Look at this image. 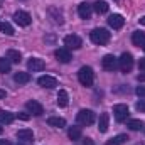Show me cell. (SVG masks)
<instances>
[{
  "mask_svg": "<svg viewBox=\"0 0 145 145\" xmlns=\"http://www.w3.org/2000/svg\"><path fill=\"white\" fill-rule=\"evenodd\" d=\"M78 79L83 86H91L93 81H95V72L89 66H83L79 71H78Z\"/></svg>",
  "mask_w": 145,
  "mask_h": 145,
  "instance_id": "cell-1",
  "label": "cell"
},
{
  "mask_svg": "<svg viewBox=\"0 0 145 145\" xmlns=\"http://www.w3.org/2000/svg\"><path fill=\"white\" fill-rule=\"evenodd\" d=\"M91 40L98 46H105L110 40V32L106 29H93L91 32Z\"/></svg>",
  "mask_w": 145,
  "mask_h": 145,
  "instance_id": "cell-2",
  "label": "cell"
},
{
  "mask_svg": "<svg viewBox=\"0 0 145 145\" xmlns=\"http://www.w3.org/2000/svg\"><path fill=\"white\" fill-rule=\"evenodd\" d=\"M76 120H78V123H79L81 127L93 125V123H95V113H93L91 110H79Z\"/></svg>",
  "mask_w": 145,
  "mask_h": 145,
  "instance_id": "cell-3",
  "label": "cell"
},
{
  "mask_svg": "<svg viewBox=\"0 0 145 145\" xmlns=\"http://www.w3.org/2000/svg\"><path fill=\"white\" fill-rule=\"evenodd\" d=\"M118 68L123 72H130L133 68V56L130 52H123L118 59Z\"/></svg>",
  "mask_w": 145,
  "mask_h": 145,
  "instance_id": "cell-4",
  "label": "cell"
},
{
  "mask_svg": "<svg viewBox=\"0 0 145 145\" xmlns=\"http://www.w3.org/2000/svg\"><path fill=\"white\" fill-rule=\"evenodd\" d=\"M113 115H115V120L116 121H125L127 118H128V106L127 105H115V108H113Z\"/></svg>",
  "mask_w": 145,
  "mask_h": 145,
  "instance_id": "cell-5",
  "label": "cell"
},
{
  "mask_svg": "<svg viewBox=\"0 0 145 145\" xmlns=\"http://www.w3.org/2000/svg\"><path fill=\"white\" fill-rule=\"evenodd\" d=\"M101 66L105 71H115L118 68V59L113 56V54H106L103 59H101Z\"/></svg>",
  "mask_w": 145,
  "mask_h": 145,
  "instance_id": "cell-6",
  "label": "cell"
},
{
  "mask_svg": "<svg viewBox=\"0 0 145 145\" xmlns=\"http://www.w3.org/2000/svg\"><path fill=\"white\" fill-rule=\"evenodd\" d=\"M64 46H66V49H79L83 46V40L76 34H69L64 37Z\"/></svg>",
  "mask_w": 145,
  "mask_h": 145,
  "instance_id": "cell-7",
  "label": "cell"
},
{
  "mask_svg": "<svg viewBox=\"0 0 145 145\" xmlns=\"http://www.w3.org/2000/svg\"><path fill=\"white\" fill-rule=\"evenodd\" d=\"M14 20H15L19 25H22V27H27V25H31V22H32L31 15H29L27 12H24V10L15 12V14H14Z\"/></svg>",
  "mask_w": 145,
  "mask_h": 145,
  "instance_id": "cell-8",
  "label": "cell"
},
{
  "mask_svg": "<svg viewBox=\"0 0 145 145\" xmlns=\"http://www.w3.org/2000/svg\"><path fill=\"white\" fill-rule=\"evenodd\" d=\"M25 108L27 111L31 113V115H34V116H40L42 113H44V108H42V105L36 101V100H31V101H27L25 103Z\"/></svg>",
  "mask_w": 145,
  "mask_h": 145,
  "instance_id": "cell-9",
  "label": "cell"
},
{
  "mask_svg": "<svg viewBox=\"0 0 145 145\" xmlns=\"http://www.w3.org/2000/svg\"><path fill=\"white\" fill-rule=\"evenodd\" d=\"M78 14H79V17H81V19H84V20L91 19V14H93V5H89V3H86V2L79 3V5H78Z\"/></svg>",
  "mask_w": 145,
  "mask_h": 145,
  "instance_id": "cell-10",
  "label": "cell"
},
{
  "mask_svg": "<svg viewBox=\"0 0 145 145\" xmlns=\"http://www.w3.org/2000/svg\"><path fill=\"white\" fill-rule=\"evenodd\" d=\"M37 83H39V86H42V88H47V89H52V88H56L57 86V79L56 78H52V76H40L39 79H37Z\"/></svg>",
  "mask_w": 145,
  "mask_h": 145,
  "instance_id": "cell-11",
  "label": "cell"
},
{
  "mask_svg": "<svg viewBox=\"0 0 145 145\" xmlns=\"http://www.w3.org/2000/svg\"><path fill=\"white\" fill-rule=\"evenodd\" d=\"M27 68H29V71H32V72L42 71V69L46 68V63H44L42 59H39V57H31L29 63H27Z\"/></svg>",
  "mask_w": 145,
  "mask_h": 145,
  "instance_id": "cell-12",
  "label": "cell"
},
{
  "mask_svg": "<svg viewBox=\"0 0 145 145\" xmlns=\"http://www.w3.org/2000/svg\"><path fill=\"white\" fill-rule=\"evenodd\" d=\"M54 56L57 57V61L59 63H69L72 59V56H71V52H69V49H66V47H63V49H57L56 52H54Z\"/></svg>",
  "mask_w": 145,
  "mask_h": 145,
  "instance_id": "cell-13",
  "label": "cell"
},
{
  "mask_svg": "<svg viewBox=\"0 0 145 145\" xmlns=\"http://www.w3.org/2000/svg\"><path fill=\"white\" fill-rule=\"evenodd\" d=\"M123 24H125V19H123L121 15H118V14H113L108 19V25L113 27V29H121Z\"/></svg>",
  "mask_w": 145,
  "mask_h": 145,
  "instance_id": "cell-14",
  "label": "cell"
},
{
  "mask_svg": "<svg viewBox=\"0 0 145 145\" xmlns=\"http://www.w3.org/2000/svg\"><path fill=\"white\" fill-rule=\"evenodd\" d=\"M108 123H110V115L108 113H101L100 115V121H98V130L101 133L108 132Z\"/></svg>",
  "mask_w": 145,
  "mask_h": 145,
  "instance_id": "cell-15",
  "label": "cell"
},
{
  "mask_svg": "<svg viewBox=\"0 0 145 145\" xmlns=\"http://www.w3.org/2000/svg\"><path fill=\"white\" fill-rule=\"evenodd\" d=\"M132 42H133V46H137V47H144L145 46V34L140 32V31H135V32L132 34Z\"/></svg>",
  "mask_w": 145,
  "mask_h": 145,
  "instance_id": "cell-16",
  "label": "cell"
},
{
  "mask_svg": "<svg viewBox=\"0 0 145 145\" xmlns=\"http://www.w3.org/2000/svg\"><path fill=\"white\" fill-rule=\"evenodd\" d=\"M17 138H19V140H24V142H31V140L34 138V133H32V130L24 128V130H19V132H17Z\"/></svg>",
  "mask_w": 145,
  "mask_h": 145,
  "instance_id": "cell-17",
  "label": "cell"
},
{
  "mask_svg": "<svg viewBox=\"0 0 145 145\" xmlns=\"http://www.w3.org/2000/svg\"><path fill=\"white\" fill-rule=\"evenodd\" d=\"M14 79H15V83H19V84H25V83H29L31 81V74L29 72H15L14 74Z\"/></svg>",
  "mask_w": 145,
  "mask_h": 145,
  "instance_id": "cell-18",
  "label": "cell"
},
{
  "mask_svg": "<svg viewBox=\"0 0 145 145\" xmlns=\"http://www.w3.org/2000/svg\"><path fill=\"white\" fill-rule=\"evenodd\" d=\"M57 105H59L61 108H66V106L69 105V96H68V93H66L64 89H61L59 95H57Z\"/></svg>",
  "mask_w": 145,
  "mask_h": 145,
  "instance_id": "cell-19",
  "label": "cell"
},
{
  "mask_svg": "<svg viewBox=\"0 0 145 145\" xmlns=\"http://www.w3.org/2000/svg\"><path fill=\"white\" fill-rule=\"evenodd\" d=\"M47 123H49L51 127H54V128H63V127H66V120H64V118H59V116H51V118L47 120Z\"/></svg>",
  "mask_w": 145,
  "mask_h": 145,
  "instance_id": "cell-20",
  "label": "cell"
},
{
  "mask_svg": "<svg viewBox=\"0 0 145 145\" xmlns=\"http://www.w3.org/2000/svg\"><path fill=\"white\" fill-rule=\"evenodd\" d=\"M14 120H15V115H14V113L0 110V123H5V125H8V123H12Z\"/></svg>",
  "mask_w": 145,
  "mask_h": 145,
  "instance_id": "cell-21",
  "label": "cell"
},
{
  "mask_svg": "<svg viewBox=\"0 0 145 145\" xmlns=\"http://www.w3.org/2000/svg\"><path fill=\"white\" fill-rule=\"evenodd\" d=\"M20 52L19 51H15V49H8L7 51V59L10 61V63H20Z\"/></svg>",
  "mask_w": 145,
  "mask_h": 145,
  "instance_id": "cell-22",
  "label": "cell"
},
{
  "mask_svg": "<svg viewBox=\"0 0 145 145\" xmlns=\"http://www.w3.org/2000/svg\"><path fill=\"white\" fill-rule=\"evenodd\" d=\"M127 140H128V137H127V135H116V137L110 138L108 142H106V145H123Z\"/></svg>",
  "mask_w": 145,
  "mask_h": 145,
  "instance_id": "cell-23",
  "label": "cell"
},
{
  "mask_svg": "<svg viewBox=\"0 0 145 145\" xmlns=\"http://www.w3.org/2000/svg\"><path fill=\"white\" fill-rule=\"evenodd\" d=\"M93 10H95L96 14H106V12H108V3H106V2H96V3L93 5Z\"/></svg>",
  "mask_w": 145,
  "mask_h": 145,
  "instance_id": "cell-24",
  "label": "cell"
},
{
  "mask_svg": "<svg viewBox=\"0 0 145 145\" xmlns=\"http://www.w3.org/2000/svg\"><path fill=\"white\" fill-rule=\"evenodd\" d=\"M10 68H12V63L7 59V57H0V72H10Z\"/></svg>",
  "mask_w": 145,
  "mask_h": 145,
  "instance_id": "cell-25",
  "label": "cell"
},
{
  "mask_svg": "<svg viewBox=\"0 0 145 145\" xmlns=\"http://www.w3.org/2000/svg\"><path fill=\"white\" fill-rule=\"evenodd\" d=\"M68 135H69L71 140H79V138H81V128H79V127H71V128L68 130Z\"/></svg>",
  "mask_w": 145,
  "mask_h": 145,
  "instance_id": "cell-26",
  "label": "cell"
},
{
  "mask_svg": "<svg viewBox=\"0 0 145 145\" xmlns=\"http://www.w3.org/2000/svg\"><path fill=\"white\" fill-rule=\"evenodd\" d=\"M49 14L54 17V22H56V24H63V22H64V19H63V14H61L57 8H54V7H52V8H49Z\"/></svg>",
  "mask_w": 145,
  "mask_h": 145,
  "instance_id": "cell-27",
  "label": "cell"
},
{
  "mask_svg": "<svg viewBox=\"0 0 145 145\" xmlns=\"http://www.w3.org/2000/svg\"><path fill=\"white\" fill-rule=\"evenodd\" d=\"M0 31H2L5 36H14V27H12L8 22H2V24H0Z\"/></svg>",
  "mask_w": 145,
  "mask_h": 145,
  "instance_id": "cell-28",
  "label": "cell"
},
{
  "mask_svg": "<svg viewBox=\"0 0 145 145\" xmlns=\"http://www.w3.org/2000/svg\"><path fill=\"white\" fill-rule=\"evenodd\" d=\"M128 128L133 130V132H138V130L144 128V123H142L140 120H130V121H128Z\"/></svg>",
  "mask_w": 145,
  "mask_h": 145,
  "instance_id": "cell-29",
  "label": "cell"
},
{
  "mask_svg": "<svg viewBox=\"0 0 145 145\" xmlns=\"http://www.w3.org/2000/svg\"><path fill=\"white\" fill-rule=\"evenodd\" d=\"M135 106H137V110H138V111H144V113H145V100L137 101V105H135Z\"/></svg>",
  "mask_w": 145,
  "mask_h": 145,
  "instance_id": "cell-30",
  "label": "cell"
},
{
  "mask_svg": "<svg viewBox=\"0 0 145 145\" xmlns=\"http://www.w3.org/2000/svg\"><path fill=\"white\" fill-rule=\"evenodd\" d=\"M135 93H137L138 96H142V98H145V86H138V88L135 89Z\"/></svg>",
  "mask_w": 145,
  "mask_h": 145,
  "instance_id": "cell-31",
  "label": "cell"
},
{
  "mask_svg": "<svg viewBox=\"0 0 145 145\" xmlns=\"http://www.w3.org/2000/svg\"><path fill=\"white\" fill-rule=\"evenodd\" d=\"M138 68L145 72V59H140V63H138Z\"/></svg>",
  "mask_w": 145,
  "mask_h": 145,
  "instance_id": "cell-32",
  "label": "cell"
},
{
  "mask_svg": "<svg viewBox=\"0 0 145 145\" xmlns=\"http://www.w3.org/2000/svg\"><path fill=\"white\" fill-rule=\"evenodd\" d=\"M19 118H22V120H29V115H27V113H19Z\"/></svg>",
  "mask_w": 145,
  "mask_h": 145,
  "instance_id": "cell-33",
  "label": "cell"
},
{
  "mask_svg": "<svg viewBox=\"0 0 145 145\" xmlns=\"http://www.w3.org/2000/svg\"><path fill=\"white\" fill-rule=\"evenodd\" d=\"M83 145H93V140L91 138H84L83 140Z\"/></svg>",
  "mask_w": 145,
  "mask_h": 145,
  "instance_id": "cell-34",
  "label": "cell"
},
{
  "mask_svg": "<svg viewBox=\"0 0 145 145\" xmlns=\"http://www.w3.org/2000/svg\"><path fill=\"white\" fill-rule=\"evenodd\" d=\"M138 81H145V72L144 74H138Z\"/></svg>",
  "mask_w": 145,
  "mask_h": 145,
  "instance_id": "cell-35",
  "label": "cell"
},
{
  "mask_svg": "<svg viewBox=\"0 0 145 145\" xmlns=\"http://www.w3.org/2000/svg\"><path fill=\"white\" fill-rule=\"evenodd\" d=\"M5 96H7V93L3 89H0V98H5Z\"/></svg>",
  "mask_w": 145,
  "mask_h": 145,
  "instance_id": "cell-36",
  "label": "cell"
},
{
  "mask_svg": "<svg viewBox=\"0 0 145 145\" xmlns=\"http://www.w3.org/2000/svg\"><path fill=\"white\" fill-rule=\"evenodd\" d=\"M0 145H10L8 140H0Z\"/></svg>",
  "mask_w": 145,
  "mask_h": 145,
  "instance_id": "cell-37",
  "label": "cell"
},
{
  "mask_svg": "<svg viewBox=\"0 0 145 145\" xmlns=\"http://www.w3.org/2000/svg\"><path fill=\"white\" fill-rule=\"evenodd\" d=\"M140 24H142V25H145V15H144V17H140Z\"/></svg>",
  "mask_w": 145,
  "mask_h": 145,
  "instance_id": "cell-38",
  "label": "cell"
},
{
  "mask_svg": "<svg viewBox=\"0 0 145 145\" xmlns=\"http://www.w3.org/2000/svg\"><path fill=\"white\" fill-rule=\"evenodd\" d=\"M2 132H3V128H2V127H0V133H2Z\"/></svg>",
  "mask_w": 145,
  "mask_h": 145,
  "instance_id": "cell-39",
  "label": "cell"
},
{
  "mask_svg": "<svg viewBox=\"0 0 145 145\" xmlns=\"http://www.w3.org/2000/svg\"><path fill=\"white\" fill-rule=\"evenodd\" d=\"M17 145H25V144H17Z\"/></svg>",
  "mask_w": 145,
  "mask_h": 145,
  "instance_id": "cell-40",
  "label": "cell"
},
{
  "mask_svg": "<svg viewBox=\"0 0 145 145\" xmlns=\"http://www.w3.org/2000/svg\"><path fill=\"white\" fill-rule=\"evenodd\" d=\"M144 49H145V46H144Z\"/></svg>",
  "mask_w": 145,
  "mask_h": 145,
  "instance_id": "cell-41",
  "label": "cell"
}]
</instances>
